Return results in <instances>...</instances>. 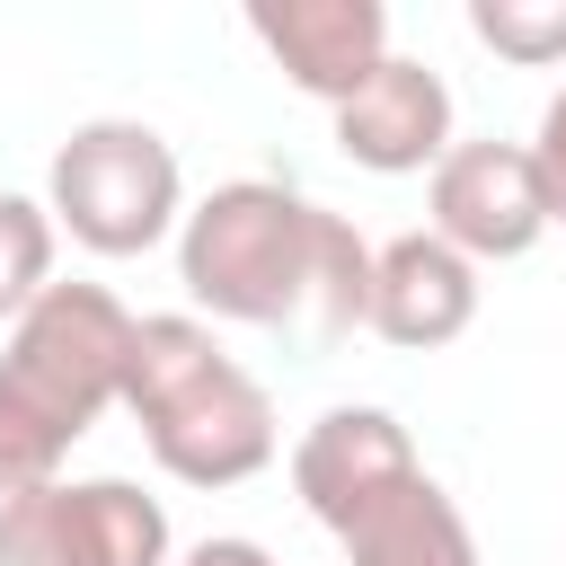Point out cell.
I'll return each instance as SVG.
<instances>
[{
	"label": "cell",
	"mask_w": 566,
	"mask_h": 566,
	"mask_svg": "<svg viewBox=\"0 0 566 566\" xmlns=\"http://www.w3.org/2000/svg\"><path fill=\"white\" fill-rule=\"evenodd\" d=\"M177 283L221 327H283L310 310L318 336H354L371 318L363 230L283 177H230L203 203H186Z\"/></svg>",
	"instance_id": "1"
},
{
	"label": "cell",
	"mask_w": 566,
	"mask_h": 566,
	"mask_svg": "<svg viewBox=\"0 0 566 566\" xmlns=\"http://www.w3.org/2000/svg\"><path fill=\"white\" fill-rule=\"evenodd\" d=\"M133 310L106 283H53L0 345V495L53 486L71 442L124 407Z\"/></svg>",
	"instance_id": "2"
},
{
	"label": "cell",
	"mask_w": 566,
	"mask_h": 566,
	"mask_svg": "<svg viewBox=\"0 0 566 566\" xmlns=\"http://www.w3.org/2000/svg\"><path fill=\"white\" fill-rule=\"evenodd\" d=\"M124 407L150 442V460L177 486H248L256 469H274L283 424L256 371H239L212 336V318L168 310L133 327V363H124Z\"/></svg>",
	"instance_id": "3"
},
{
	"label": "cell",
	"mask_w": 566,
	"mask_h": 566,
	"mask_svg": "<svg viewBox=\"0 0 566 566\" xmlns=\"http://www.w3.org/2000/svg\"><path fill=\"white\" fill-rule=\"evenodd\" d=\"M44 212L88 256H150L168 230H186V168H177L168 133L133 124V115H97L53 150Z\"/></svg>",
	"instance_id": "4"
},
{
	"label": "cell",
	"mask_w": 566,
	"mask_h": 566,
	"mask_svg": "<svg viewBox=\"0 0 566 566\" xmlns=\"http://www.w3.org/2000/svg\"><path fill=\"white\" fill-rule=\"evenodd\" d=\"M0 566H177L168 504L133 478H53L0 495Z\"/></svg>",
	"instance_id": "5"
},
{
	"label": "cell",
	"mask_w": 566,
	"mask_h": 566,
	"mask_svg": "<svg viewBox=\"0 0 566 566\" xmlns=\"http://www.w3.org/2000/svg\"><path fill=\"white\" fill-rule=\"evenodd\" d=\"M424 203L433 239H451L469 265H513L557 230L531 142H451V159L424 177Z\"/></svg>",
	"instance_id": "6"
},
{
	"label": "cell",
	"mask_w": 566,
	"mask_h": 566,
	"mask_svg": "<svg viewBox=\"0 0 566 566\" xmlns=\"http://www.w3.org/2000/svg\"><path fill=\"white\" fill-rule=\"evenodd\" d=\"M416 469H424V460H416V442H407V424H398L389 407H327V416L292 442V495H301L310 522L336 531V539H345L380 495H398Z\"/></svg>",
	"instance_id": "7"
},
{
	"label": "cell",
	"mask_w": 566,
	"mask_h": 566,
	"mask_svg": "<svg viewBox=\"0 0 566 566\" xmlns=\"http://www.w3.org/2000/svg\"><path fill=\"white\" fill-rule=\"evenodd\" d=\"M248 35L265 44V62L318 97L327 115L389 62V9L380 0H256L248 9Z\"/></svg>",
	"instance_id": "8"
},
{
	"label": "cell",
	"mask_w": 566,
	"mask_h": 566,
	"mask_svg": "<svg viewBox=\"0 0 566 566\" xmlns=\"http://www.w3.org/2000/svg\"><path fill=\"white\" fill-rule=\"evenodd\" d=\"M336 150L371 177H433L451 159V88L433 62L416 53H389L345 106H336Z\"/></svg>",
	"instance_id": "9"
},
{
	"label": "cell",
	"mask_w": 566,
	"mask_h": 566,
	"mask_svg": "<svg viewBox=\"0 0 566 566\" xmlns=\"http://www.w3.org/2000/svg\"><path fill=\"white\" fill-rule=\"evenodd\" d=\"M478 318V265L433 239V230H398L389 248H371V336L398 354H433L451 336H469Z\"/></svg>",
	"instance_id": "10"
},
{
	"label": "cell",
	"mask_w": 566,
	"mask_h": 566,
	"mask_svg": "<svg viewBox=\"0 0 566 566\" xmlns=\"http://www.w3.org/2000/svg\"><path fill=\"white\" fill-rule=\"evenodd\" d=\"M345 566H478V531H469V513L416 469L398 495H380V504L345 531Z\"/></svg>",
	"instance_id": "11"
},
{
	"label": "cell",
	"mask_w": 566,
	"mask_h": 566,
	"mask_svg": "<svg viewBox=\"0 0 566 566\" xmlns=\"http://www.w3.org/2000/svg\"><path fill=\"white\" fill-rule=\"evenodd\" d=\"M53 248H62L53 212L35 195H0V327H18L53 292Z\"/></svg>",
	"instance_id": "12"
},
{
	"label": "cell",
	"mask_w": 566,
	"mask_h": 566,
	"mask_svg": "<svg viewBox=\"0 0 566 566\" xmlns=\"http://www.w3.org/2000/svg\"><path fill=\"white\" fill-rule=\"evenodd\" d=\"M469 35L522 71L566 62V0H469Z\"/></svg>",
	"instance_id": "13"
},
{
	"label": "cell",
	"mask_w": 566,
	"mask_h": 566,
	"mask_svg": "<svg viewBox=\"0 0 566 566\" xmlns=\"http://www.w3.org/2000/svg\"><path fill=\"white\" fill-rule=\"evenodd\" d=\"M531 159H539V186H548V221H566V88H557V97L539 106Z\"/></svg>",
	"instance_id": "14"
},
{
	"label": "cell",
	"mask_w": 566,
	"mask_h": 566,
	"mask_svg": "<svg viewBox=\"0 0 566 566\" xmlns=\"http://www.w3.org/2000/svg\"><path fill=\"white\" fill-rule=\"evenodd\" d=\"M177 566H274V548H256V539H195Z\"/></svg>",
	"instance_id": "15"
}]
</instances>
